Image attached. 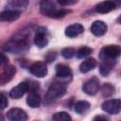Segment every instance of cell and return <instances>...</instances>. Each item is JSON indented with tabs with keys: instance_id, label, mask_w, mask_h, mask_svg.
Returning <instances> with one entry per match:
<instances>
[{
	"instance_id": "cell-1",
	"label": "cell",
	"mask_w": 121,
	"mask_h": 121,
	"mask_svg": "<svg viewBox=\"0 0 121 121\" xmlns=\"http://www.w3.org/2000/svg\"><path fill=\"white\" fill-rule=\"evenodd\" d=\"M40 10L44 16L50 18H56V19L61 18L67 13V10L62 9H58L52 0H41Z\"/></svg>"
},
{
	"instance_id": "cell-2",
	"label": "cell",
	"mask_w": 121,
	"mask_h": 121,
	"mask_svg": "<svg viewBox=\"0 0 121 121\" xmlns=\"http://www.w3.org/2000/svg\"><path fill=\"white\" fill-rule=\"evenodd\" d=\"M65 92H66V86L63 82H54L47 89L44 97V102L46 104H49L52 101L62 96L65 94Z\"/></svg>"
},
{
	"instance_id": "cell-3",
	"label": "cell",
	"mask_w": 121,
	"mask_h": 121,
	"mask_svg": "<svg viewBox=\"0 0 121 121\" xmlns=\"http://www.w3.org/2000/svg\"><path fill=\"white\" fill-rule=\"evenodd\" d=\"M28 46H29V43H28L27 39L22 37L21 39L13 40L9 42V43H7L5 46V50L9 51L14 54H20V53L26 51L28 49Z\"/></svg>"
},
{
	"instance_id": "cell-4",
	"label": "cell",
	"mask_w": 121,
	"mask_h": 121,
	"mask_svg": "<svg viewBox=\"0 0 121 121\" xmlns=\"http://www.w3.org/2000/svg\"><path fill=\"white\" fill-rule=\"evenodd\" d=\"M101 109L109 113V114H117L120 112L121 109V102L120 99H108L104 101L101 105Z\"/></svg>"
},
{
	"instance_id": "cell-5",
	"label": "cell",
	"mask_w": 121,
	"mask_h": 121,
	"mask_svg": "<svg viewBox=\"0 0 121 121\" xmlns=\"http://www.w3.org/2000/svg\"><path fill=\"white\" fill-rule=\"evenodd\" d=\"M120 5V0H107L103 1L95 6V11L98 13H108L113 10L116 7Z\"/></svg>"
},
{
	"instance_id": "cell-6",
	"label": "cell",
	"mask_w": 121,
	"mask_h": 121,
	"mask_svg": "<svg viewBox=\"0 0 121 121\" xmlns=\"http://www.w3.org/2000/svg\"><path fill=\"white\" fill-rule=\"evenodd\" d=\"M99 89H100V84H99V80L96 78H92L91 79L87 80L82 86L83 92L89 95H96Z\"/></svg>"
},
{
	"instance_id": "cell-7",
	"label": "cell",
	"mask_w": 121,
	"mask_h": 121,
	"mask_svg": "<svg viewBox=\"0 0 121 121\" xmlns=\"http://www.w3.org/2000/svg\"><path fill=\"white\" fill-rule=\"evenodd\" d=\"M121 53V49L118 45H108L102 48L100 57L102 59H115Z\"/></svg>"
},
{
	"instance_id": "cell-8",
	"label": "cell",
	"mask_w": 121,
	"mask_h": 121,
	"mask_svg": "<svg viewBox=\"0 0 121 121\" xmlns=\"http://www.w3.org/2000/svg\"><path fill=\"white\" fill-rule=\"evenodd\" d=\"M29 71L30 73L37 77V78H43L47 75V67H46V64L43 61H37V62H34L30 68H29Z\"/></svg>"
},
{
	"instance_id": "cell-9",
	"label": "cell",
	"mask_w": 121,
	"mask_h": 121,
	"mask_svg": "<svg viewBox=\"0 0 121 121\" xmlns=\"http://www.w3.org/2000/svg\"><path fill=\"white\" fill-rule=\"evenodd\" d=\"M7 117L11 121H26L27 119V114L20 108H12L7 112Z\"/></svg>"
},
{
	"instance_id": "cell-10",
	"label": "cell",
	"mask_w": 121,
	"mask_h": 121,
	"mask_svg": "<svg viewBox=\"0 0 121 121\" xmlns=\"http://www.w3.org/2000/svg\"><path fill=\"white\" fill-rule=\"evenodd\" d=\"M29 90V85L26 82H20L18 85H16L15 87H13L10 92H9V95L12 98L18 99L20 97H22L27 91Z\"/></svg>"
},
{
	"instance_id": "cell-11",
	"label": "cell",
	"mask_w": 121,
	"mask_h": 121,
	"mask_svg": "<svg viewBox=\"0 0 121 121\" xmlns=\"http://www.w3.org/2000/svg\"><path fill=\"white\" fill-rule=\"evenodd\" d=\"M114 60L115 59H102V61L100 62V65H99V73L101 76L106 77L112 72L115 64Z\"/></svg>"
},
{
	"instance_id": "cell-12",
	"label": "cell",
	"mask_w": 121,
	"mask_h": 121,
	"mask_svg": "<svg viewBox=\"0 0 121 121\" xmlns=\"http://www.w3.org/2000/svg\"><path fill=\"white\" fill-rule=\"evenodd\" d=\"M21 15L20 10L17 9H7L0 13V21L3 22H13L17 20Z\"/></svg>"
},
{
	"instance_id": "cell-13",
	"label": "cell",
	"mask_w": 121,
	"mask_h": 121,
	"mask_svg": "<svg viewBox=\"0 0 121 121\" xmlns=\"http://www.w3.org/2000/svg\"><path fill=\"white\" fill-rule=\"evenodd\" d=\"M16 73V70H15V67L12 66V65H7L2 74L0 75V85H4L6 83H8L12 78L13 76L15 75Z\"/></svg>"
},
{
	"instance_id": "cell-14",
	"label": "cell",
	"mask_w": 121,
	"mask_h": 121,
	"mask_svg": "<svg viewBox=\"0 0 121 121\" xmlns=\"http://www.w3.org/2000/svg\"><path fill=\"white\" fill-rule=\"evenodd\" d=\"M91 32L95 36H103L107 32V25L100 20L95 21L91 26Z\"/></svg>"
},
{
	"instance_id": "cell-15",
	"label": "cell",
	"mask_w": 121,
	"mask_h": 121,
	"mask_svg": "<svg viewBox=\"0 0 121 121\" xmlns=\"http://www.w3.org/2000/svg\"><path fill=\"white\" fill-rule=\"evenodd\" d=\"M84 30V27L82 25L80 24H73V25H70L68 26L66 28H65V35L69 38H75L78 35H80Z\"/></svg>"
},
{
	"instance_id": "cell-16",
	"label": "cell",
	"mask_w": 121,
	"mask_h": 121,
	"mask_svg": "<svg viewBox=\"0 0 121 121\" xmlns=\"http://www.w3.org/2000/svg\"><path fill=\"white\" fill-rule=\"evenodd\" d=\"M56 76L60 78H71L72 76V70L71 68L63 63H59L56 65Z\"/></svg>"
},
{
	"instance_id": "cell-17",
	"label": "cell",
	"mask_w": 121,
	"mask_h": 121,
	"mask_svg": "<svg viewBox=\"0 0 121 121\" xmlns=\"http://www.w3.org/2000/svg\"><path fill=\"white\" fill-rule=\"evenodd\" d=\"M26 103L31 108H37V107L40 106L41 97H40V95L37 93V91L35 89H30L29 94H28L27 98H26Z\"/></svg>"
},
{
	"instance_id": "cell-18",
	"label": "cell",
	"mask_w": 121,
	"mask_h": 121,
	"mask_svg": "<svg viewBox=\"0 0 121 121\" xmlns=\"http://www.w3.org/2000/svg\"><path fill=\"white\" fill-rule=\"evenodd\" d=\"M34 43L36 46H38L39 48H43L47 45L48 43V40L45 36V33L43 30H39L37 31L35 37H34Z\"/></svg>"
},
{
	"instance_id": "cell-19",
	"label": "cell",
	"mask_w": 121,
	"mask_h": 121,
	"mask_svg": "<svg viewBox=\"0 0 121 121\" xmlns=\"http://www.w3.org/2000/svg\"><path fill=\"white\" fill-rule=\"evenodd\" d=\"M96 66V60L94 58H89L85 60H83L79 66V70L81 73H88L92 70H94Z\"/></svg>"
},
{
	"instance_id": "cell-20",
	"label": "cell",
	"mask_w": 121,
	"mask_h": 121,
	"mask_svg": "<svg viewBox=\"0 0 121 121\" xmlns=\"http://www.w3.org/2000/svg\"><path fill=\"white\" fill-rule=\"evenodd\" d=\"M8 5L11 8V9H25L28 5V0H9Z\"/></svg>"
},
{
	"instance_id": "cell-21",
	"label": "cell",
	"mask_w": 121,
	"mask_h": 121,
	"mask_svg": "<svg viewBox=\"0 0 121 121\" xmlns=\"http://www.w3.org/2000/svg\"><path fill=\"white\" fill-rule=\"evenodd\" d=\"M89 108H90V103L85 101V100L78 101L75 104V111L78 114H82V113L86 112L89 110Z\"/></svg>"
},
{
	"instance_id": "cell-22",
	"label": "cell",
	"mask_w": 121,
	"mask_h": 121,
	"mask_svg": "<svg viewBox=\"0 0 121 121\" xmlns=\"http://www.w3.org/2000/svg\"><path fill=\"white\" fill-rule=\"evenodd\" d=\"M114 92V87L110 84V83H105L102 87H101V94L104 97H109L111 96Z\"/></svg>"
},
{
	"instance_id": "cell-23",
	"label": "cell",
	"mask_w": 121,
	"mask_h": 121,
	"mask_svg": "<svg viewBox=\"0 0 121 121\" xmlns=\"http://www.w3.org/2000/svg\"><path fill=\"white\" fill-rule=\"evenodd\" d=\"M52 119L56 121H69L72 118L66 112H59L52 116Z\"/></svg>"
},
{
	"instance_id": "cell-24",
	"label": "cell",
	"mask_w": 121,
	"mask_h": 121,
	"mask_svg": "<svg viewBox=\"0 0 121 121\" xmlns=\"http://www.w3.org/2000/svg\"><path fill=\"white\" fill-rule=\"evenodd\" d=\"M92 52H93V49H92L91 47L82 46V47H80V48L76 52V54H77V57H78V58L81 59V58H85V57L89 56Z\"/></svg>"
},
{
	"instance_id": "cell-25",
	"label": "cell",
	"mask_w": 121,
	"mask_h": 121,
	"mask_svg": "<svg viewBox=\"0 0 121 121\" xmlns=\"http://www.w3.org/2000/svg\"><path fill=\"white\" fill-rule=\"evenodd\" d=\"M75 54H76V50L73 47H65L61 50V55L65 59H71L75 56Z\"/></svg>"
},
{
	"instance_id": "cell-26",
	"label": "cell",
	"mask_w": 121,
	"mask_h": 121,
	"mask_svg": "<svg viewBox=\"0 0 121 121\" xmlns=\"http://www.w3.org/2000/svg\"><path fill=\"white\" fill-rule=\"evenodd\" d=\"M8 106V98L4 94H0V111L6 109Z\"/></svg>"
},
{
	"instance_id": "cell-27",
	"label": "cell",
	"mask_w": 121,
	"mask_h": 121,
	"mask_svg": "<svg viewBox=\"0 0 121 121\" xmlns=\"http://www.w3.org/2000/svg\"><path fill=\"white\" fill-rule=\"evenodd\" d=\"M58 2L61 6H72L75 5L78 2V0H58Z\"/></svg>"
},
{
	"instance_id": "cell-28",
	"label": "cell",
	"mask_w": 121,
	"mask_h": 121,
	"mask_svg": "<svg viewBox=\"0 0 121 121\" xmlns=\"http://www.w3.org/2000/svg\"><path fill=\"white\" fill-rule=\"evenodd\" d=\"M8 63V58L5 54L0 52V66H4Z\"/></svg>"
},
{
	"instance_id": "cell-29",
	"label": "cell",
	"mask_w": 121,
	"mask_h": 121,
	"mask_svg": "<svg viewBox=\"0 0 121 121\" xmlns=\"http://www.w3.org/2000/svg\"><path fill=\"white\" fill-rule=\"evenodd\" d=\"M55 58H56V53L55 52H49L46 56L47 61H52L53 60H55Z\"/></svg>"
},
{
	"instance_id": "cell-30",
	"label": "cell",
	"mask_w": 121,
	"mask_h": 121,
	"mask_svg": "<svg viewBox=\"0 0 121 121\" xmlns=\"http://www.w3.org/2000/svg\"><path fill=\"white\" fill-rule=\"evenodd\" d=\"M94 120H108V118L106 116H102V115H97L95 117H94Z\"/></svg>"
}]
</instances>
